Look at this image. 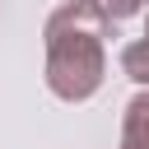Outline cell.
<instances>
[{
	"mask_svg": "<svg viewBox=\"0 0 149 149\" xmlns=\"http://www.w3.org/2000/svg\"><path fill=\"white\" fill-rule=\"evenodd\" d=\"M107 37H116L107 9L98 0H65L47 28H42V42H47V88L61 98V102H84L102 88V74H107Z\"/></svg>",
	"mask_w": 149,
	"mask_h": 149,
	"instance_id": "obj_1",
	"label": "cell"
},
{
	"mask_svg": "<svg viewBox=\"0 0 149 149\" xmlns=\"http://www.w3.org/2000/svg\"><path fill=\"white\" fill-rule=\"evenodd\" d=\"M121 70H126V79H135V84L149 88V37L121 47Z\"/></svg>",
	"mask_w": 149,
	"mask_h": 149,
	"instance_id": "obj_3",
	"label": "cell"
},
{
	"mask_svg": "<svg viewBox=\"0 0 149 149\" xmlns=\"http://www.w3.org/2000/svg\"><path fill=\"white\" fill-rule=\"evenodd\" d=\"M144 37H149V23H144Z\"/></svg>",
	"mask_w": 149,
	"mask_h": 149,
	"instance_id": "obj_5",
	"label": "cell"
},
{
	"mask_svg": "<svg viewBox=\"0 0 149 149\" xmlns=\"http://www.w3.org/2000/svg\"><path fill=\"white\" fill-rule=\"evenodd\" d=\"M98 5L107 9V19H112V23H121V19H130V14H140V9L149 5V0H98Z\"/></svg>",
	"mask_w": 149,
	"mask_h": 149,
	"instance_id": "obj_4",
	"label": "cell"
},
{
	"mask_svg": "<svg viewBox=\"0 0 149 149\" xmlns=\"http://www.w3.org/2000/svg\"><path fill=\"white\" fill-rule=\"evenodd\" d=\"M121 149H149V88L135 93L121 112Z\"/></svg>",
	"mask_w": 149,
	"mask_h": 149,
	"instance_id": "obj_2",
	"label": "cell"
}]
</instances>
